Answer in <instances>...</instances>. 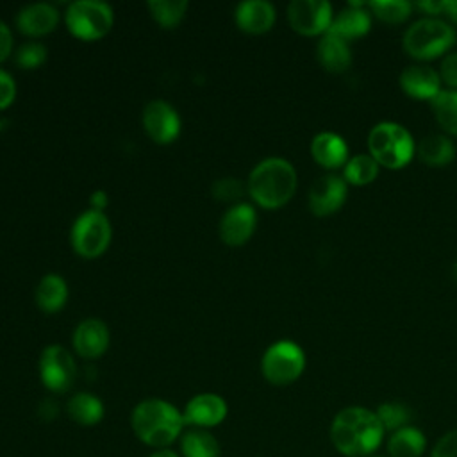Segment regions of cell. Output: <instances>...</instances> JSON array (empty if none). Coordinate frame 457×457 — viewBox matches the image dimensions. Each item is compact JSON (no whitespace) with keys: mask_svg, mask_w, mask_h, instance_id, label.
Instances as JSON below:
<instances>
[{"mask_svg":"<svg viewBox=\"0 0 457 457\" xmlns=\"http://www.w3.org/2000/svg\"><path fill=\"white\" fill-rule=\"evenodd\" d=\"M384 436L377 414L364 407L339 411L330 425V439L336 450L346 457H366L375 452Z\"/></svg>","mask_w":457,"mask_h":457,"instance_id":"obj_1","label":"cell"},{"mask_svg":"<svg viewBox=\"0 0 457 457\" xmlns=\"http://www.w3.org/2000/svg\"><path fill=\"white\" fill-rule=\"evenodd\" d=\"M132 430L148 446L164 448L171 445L184 423L182 412L175 405L161 398H148L139 402L132 411Z\"/></svg>","mask_w":457,"mask_h":457,"instance_id":"obj_2","label":"cell"},{"mask_svg":"<svg viewBox=\"0 0 457 457\" xmlns=\"http://www.w3.org/2000/svg\"><path fill=\"white\" fill-rule=\"evenodd\" d=\"M296 189V171L282 157H268L253 166L248 177L250 196L266 209H277L289 202Z\"/></svg>","mask_w":457,"mask_h":457,"instance_id":"obj_3","label":"cell"},{"mask_svg":"<svg viewBox=\"0 0 457 457\" xmlns=\"http://www.w3.org/2000/svg\"><path fill=\"white\" fill-rule=\"evenodd\" d=\"M370 155L386 168L405 166L414 152V143L407 129L393 121L377 123L368 136Z\"/></svg>","mask_w":457,"mask_h":457,"instance_id":"obj_4","label":"cell"},{"mask_svg":"<svg viewBox=\"0 0 457 457\" xmlns=\"http://www.w3.org/2000/svg\"><path fill=\"white\" fill-rule=\"evenodd\" d=\"M453 41V27L437 18H421L403 34V48L416 59H432L446 52Z\"/></svg>","mask_w":457,"mask_h":457,"instance_id":"obj_5","label":"cell"},{"mask_svg":"<svg viewBox=\"0 0 457 457\" xmlns=\"http://www.w3.org/2000/svg\"><path fill=\"white\" fill-rule=\"evenodd\" d=\"M64 21L73 36L80 39H98L111 30L114 14L105 2L75 0L66 7Z\"/></svg>","mask_w":457,"mask_h":457,"instance_id":"obj_6","label":"cell"},{"mask_svg":"<svg viewBox=\"0 0 457 457\" xmlns=\"http://www.w3.org/2000/svg\"><path fill=\"white\" fill-rule=\"evenodd\" d=\"M303 368V350L289 339H280L270 345L261 361L264 378L275 386H286L295 382L302 375Z\"/></svg>","mask_w":457,"mask_h":457,"instance_id":"obj_7","label":"cell"},{"mask_svg":"<svg viewBox=\"0 0 457 457\" xmlns=\"http://www.w3.org/2000/svg\"><path fill=\"white\" fill-rule=\"evenodd\" d=\"M111 221L100 211L87 209L84 211L71 227V245L73 250L86 257L93 259L104 253L111 243Z\"/></svg>","mask_w":457,"mask_h":457,"instance_id":"obj_8","label":"cell"},{"mask_svg":"<svg viewBox=\"0 0 457 457\" xmlns=\"http://www.w3.org/2000/svg\"><path fill=\"white\" fill-rule=\"evenodd\" d=\"M39 377L46 389L66 393L77 378V364L71 353L61 345H50L39 357Z\"/></svg>","mask_w":457,"mask_h":457,"instance_id":"obj_9","label":"cell"},{"mask_svg":"<svg viewBox=\"0 0 457 457\" xmlns=\"http://www.w3.org/2000/svg\"><path fill=\"white\" fill-rule=\"evenodd\" d=\"M287 20L300 34H325L332 23V7L325 0H293L287 5Z\"/></svg>","mask_w":457,"mask_h":457,"instance_id":"obj_10","label":"cell"},{"mask_svg":"<svg viewBox=\"0 0 457 457\" xmlns=\"http://www.w3.org/2000/svg\"><path fill=\"white\" fill-rule=\"evenodd\" d=\"M143 127L155 143H171L180 132V116L164 100H152L143 109Z\"/></svg>","mask_w":457,"mask_h":457,"instance_id":"obj_11","label":"cell"},{"mask_svg":"<svg viewBox=\"0 0 457 457\" xmlns=\"http://www.w3.org/2000/svg\"><path fill=\"white\" fill-rule=\"evenodd\" d=\"M346 198V182L334 175L327 173L316 179L309 187V209L316 216H327L337 211Z\"/></svg>","mask_w":457,"mask_h":457,"instance_id":"obj_12","label":"cell"},{"mask_svg":"<svg viewBox=\"0 0 457 457\" xmlns=\"http://www.w3.org/2000/svg\"><path fill=\"white\" fill-rule=\"evenodd\" d=\"M255 225V209L250 204H234L220 221V237L230 246H239L252 237Z\"/></svg>","mask_w":457,"mask_h":457,"instance_id":"obj_13","label":"cell"},{"mask_svg":"<svg viewBox=\"0 0 457 457\" xmlns=\"http://www.w3.org/2000/svg\"><path fill=\"white\" fill-rule=\"evenodd\" d=\"M227 416V403L221 396L214 393H200L193 396L182 412L186 425H195L200 428L214 427L221 423Z\"/></svg>","mask_w":457,"mask_h":457,"instance_id":"obj_14","label":"cell"},{"mask_svg":"<svg viewBox=\"0 0 457 457\" xmlns=\"http://www.w3.org/2000/svg\"><path fill=\"white\" fill-rule=\"evenodd\" d=\"M109 346V328L102 320H82L73 330V348L84 359L100 357Z\"/></svg>","mask_w":457,"mask_h":457,"instance_id":"obj_15","label":"cell"},{"mask_svg":"<svg viewBox=\"0 0 457 457\" xmlns=\"http://www.w3.org/2000/svg\"><path fill=\"white\" fill-rule=\"evenodd\" d=\"M59 23V11L48 2H34L21 7L16 14L18 29L27 36H43Z\"/></svg>","mask_w":457,"mask_h":457,"instance_id":"obj_16","label":"cell"},{"mask_svg":"<svg viewBox=\"0 0 457 457\" xmlns=\"http://www.w3.org/2000/svg\"><path fill=\"white\" fill-rule=\"evenodd\" d=\"M234 18L241 30L262 34L270 30L275 21V7L266 0H245L237 4Z\"/></svg>","mask_w":457,"mask_h":457,"instance_id":"obj_17","label":"cell"},{"mask_svg":"<svg viewBox=\"0 0 457 457\" xmlns=\"http://www.w3.org/2000/svg\"><path fill=\"white\" fill-rule=\"evenodd\" d=\"M439 80H441V77L430 66H423V64L407 66L400 73L402 89L414 98H430L432 100L441 91Z\"/></svg>","mask_w":457,"mask_h":457,"instance_id":"obj_18","label":"cell"},{"mask_svg":"<svg viewBox=\"0 0 457 457\" xmlns=\"http://www.w3.org/2000/svg\"><path fill=\"white\" fill-rule=\"evenodd\" d=\"M311 155L325 168H339L348 161V148L337 134L320 132L311 141Z\"/></svg>","mask_w":457,"mask_h":457,"instance_id":"obj_19","label":"cell"},{"mask_svg":"<svg viewBox=\"0 0 457 457\" xmlns=\"http://www.w3.org/2000/svg\"><path fill=\"white\" fill-rule=\"evenodd\" d=\"M361 5L362 4L352 2L350 7H346L339 14H336V18H332V23L327 29V32L336 34V36L343 37L345 41L366 34L370 29V14Z\"/></svg>","mask_w":457,"mask_h":457,"instance_id":"obj_20","label":"cell"},{"mask_svg":"<svg viewBox=\"0 0 457 457\" xmlns=\"http://www.w3.org/2000/svg\"><path fill=\"white\" fill-rule=\"evenodd\" d=\"M321 66L332 73L345 71L352 62V52L346 41L336 34L325 32L316 48Z\"/></svg>","mask_w":457,"mask_h":457,"instance_id":"obj_21","label":"cell"},{"mask_svg":"<svg viewBox=\"0 0 457 457\" xmlns=\"http://www.w3.org/2000/svg\"><path fill=\"white\" fill-rule=\"evenodd\" d=\"M68 300V284L57 273L45 275L36 286V303L45 312H57Z\"/></svg>","mask_w":457,"mask_h":457,"instance_id":"obj_22","label":"cell"},{"mask_svg":"<svg viewBox=\"0 0 457 457\" xmlns=\"http://www.w3.org/2000/svg\"><path fill=\"white\" fill-rule=\"evenodd\" d=\"M66 411L75 423L86 427L96 425L104 418V403L98 396L86 391L73 395L66 403Z\"/></svg>","mask_w":457,"mask_h":457,"instance_id":"obj_23","label":"cell"},{"mask_svg":"<svg viewBox=\"0 0 457 457\" xmlns=\"http://www.w3.org/2000/svg\"><path fill=\"white\" fill-rule=\"evenodd\" d=\"M391 457H420L425 452V436L416 427H403L393 432L387 441Z\"/></svg>","mask_w":457,"mask_h":457,"instance_id":"obj_24","label":"cell"},{"mask_svg":"<svg viewBox=\"0 0 457 457\" xmlns=\"http://www.w3.org/2000/svg\"><path fill=\"white\" fill-rule=\"evenodd\" d=\"M418 155L423 162L432 166L448 164L455 155L453 143L441 134H430L423 137L418 145Z\"/></svg>","mask_w":457,"mask_h":457,"instance_id":"obj_25","label":"cell"},{"mask_svg":"<svg viewBox=\"0 0 457 457\" xmlns=\"http://www.w3.org/2000/svg\"><path fill=\"white\" fill-rule=\"evenodd\" d=\"M184 457H220V445L212 434L196 428L182 437Z\"/></svg>","mask_w":457,"mask_h":457,"instance_id":"obj_26","label":"cell"},{"mask_svg":"<svg viewBox=\"0 0 457 457\" xmlns=\"http://www.w3.org/2000/svg\"><path fill=\"white\" fill-rule=\"evenodd\" d=\"M430 102L437 123L446 132L457 134V91H439Z\"/></svg>","mask_w":457,"mask_h":457,"instance_id":"obj_27","label":"cell"},{"mask_svg":"<svg viewBox=\"0 0 457 457\" xmlns=\"http://www.w3.org/2000/svg\"><path fill=\"white\" fill-rule=\"evenodd\" d=\"M378 173V162L370 154H359L346 161L345 164V180L355 186H364L371 182Z\"/></svg>","mask_w":457,"mask_h":457,"instance_id":"obj_28","label":"cell"},{"mask_svg":"<svg viewBox=\"0 0 457 457\" xmlns=\"http://www.w3.org/2000/svg\"><path fill=\"white\" fill-rule=\"evenodd\" d=\"M186 0H148L146 7L154 20L162 27H175L187 11Z\"/></svg>","mask_w":457,"mask_h":457,"instance_id":"obj_29","label":"cell"},{"mask_svg":"<svg viewBox=\"0 0 457 457\" xmlns=\"http://www.w3.org/2000/svg\"><path fill=\"white\" fill-rule=\"evenodd\" d=\"M371 11L377 18L387 23H400L403 21L412 9V4L405 0H375L370 4Z\"/></svg>","mask_w":457,"mask_h":457,"instance_id":"obj_30","label":"cell"},{"mask_svg":"<svg viewBox=\"0 0 457 457\" xmlns=\"http://www.w3.org/2000/svg\"><path fill=\"white\" fill-rule=\"evenodd\" d=\"M378 421L382 423L384 430H398L407 427L409 420H411V411L403 405V403H396V402H389V403H382L377 411H375Z\"/></svg>","mask_w":457,"mask_h":457,"instance_id":"obj_31","label":"cell"},{"mask_svg":"<svg viewBox=\"0 0 457 457\" xmlns=\"http://www.w3.org/2000/svg\"><path fill=\"white\" fill-rule=\"evenodd\" d=\"M48 50L39 41H25L16 50V64L21 68H37L46 61Z\"/></svg>","mask_w":457,"mask_h":457,"instance_id":"obj_32","label":"cell"},{"mask_svg":"<svg viewBox=\"0 0 457 457\" xmlns=\"http://www.w3.org/2000/svg\"><path fill=\"white\" fill-rule=\"evenodd\" d=\"M211 193L220 202H237L245 193V186L239 179L223 177L212 182Z\"/></svg>","mask_w":457,"mask_h":457,"instance_id":"obj_33","label":"cell"},{"mask_svg":"<svg viewBox=\"0 0 457 457\" xmlns=\"http://www.w3.org/2000/svg\"><path fill=\"white\" fill-rule=\"evenodd\" d=\"M430 457H457V430L445 434L432 448Z\"/></svg>","mask_w":457,"mask_h":457,"instance_id":"obj_34","label":"cell"},{"mask_svg":"<svg viewBox=\"0 0 457 457\" xmlns=\"http://www.w3.org/2000/svg\"><path fill=\"white\" fill-rule=\"evenodd\" d=\"M14 96H16V82L11 73L0 68V109L9 107Z\"/></svg>","mask_w":457,"mask_h":457,"instance_id":"obj_35","label":"cell"},{"mask_svg":"<svg viewBox=\"0 0 457 457\" xmlns=\"http://www.w3.org/2000/svg\"><path fill=\"white\" fill-rule=\"evenodd\" d=\"M441 79L457 91V52L448 54L441 62Z\"/></svg>","mask_w":457,"mask_h":457,"instance_id":"obj_36","label":"cell"},{"mask_svg":"<svg viewBox=\"0 0 457 457\" xmlns=\"http://www.w3.org/2000/svg\"><path fill=\"white\" fill-rule=\"evenodd\" d=\"M12 50V34L9 27L0 20V62L9 57Z\"/></svg>","mask_w":457,"mask_h":457,"instance_id":"obj_37","label":"cell"},{"mask_svg":"<svg viewBox=\"0 0 457 457\" xmlns=\"http://www.w3.org/2000/svg\"><path fill=\"white\" fill-rule=\"evenodd\" d=\"M89 204H91V209H93V211L104 212V209L109 205V195H107L104 189H96V191L91 193Z\"/></svg>","mask_w":457,"mask_h":457,"instance_id":"obj_38","label":"cell"},{"mask_svg":"<svg viewBox=\"0 0 457 457\" xmlns=\"http://www.w3.org/2000/svg\"><path fill=\"white\" fill-rule=\"evenodd\" d=\"M439 12H445L452 21L457 23V0H441Z\"/></svg>","mask_w":457,"mask_h":457,"instance_id":"obj_39","label":"cell"},{"mask_svg":"<svg viewBox=\"0 0 457 457\" xmlns=\"http://www.w3.org/2000/svg\"><path fill=\"white\" fill-rule=\"evenodd\" d=\"M150 457H179L175 452H171V450H157L155 453H152Z\"/></svg>","mask_w":457,"mask_h":457,"instance_id":"obj_40","label":"cell"},{"mask_svg":"<svg viewBox=\"0 0 457 457\" xmlns=\"http://www.w3.org/2000/svg\"><path fill=\"white\" fill-rule=\"evenodd\" d=\"M5 129V120H0V132Z\"/></svg>","mask_w":457,"mask_h":457,"instance_id":"obj_41","label":"cell"}]
</instances>
